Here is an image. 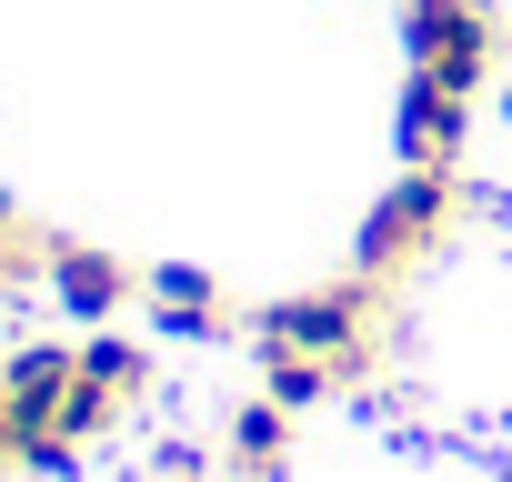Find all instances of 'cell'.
<instances>
[{"label": "cell", "mask_w": 512, "mask_h": 482, "mask_svg": "<svg viewBox=\"0 0 512 482\" xmlns=\"http://www.w3.org/2000/svg\"><path fill=\"white\" fill-rule=\"evenodd\" d=\"M452 231V171H402L392 191H382V211L362 221V252H352V272L362 282H402L422 252H432V241Z\"/></svg>", "instance_id": "cell-1"}, {"label": "cell", "mask_w": 512, "mask_h": 482, "mask_svg": "<svg viewBox=\"0 0 512 482\" xmlns=\"http://www.w3.org/2000/svg\"><path fill=\"white\" fill-rule=\"evenodd\" d=\"M402 41H412V71H422V81L482 91L502 21H492V0H402Z\"/></svg>", "instance_id": "cell-2"}, {"label": "cell", "mask_w": 512, "mask_h": 482, "mask_svg": "<svg viewBox=\"0 0 512 482\" xmlns=\"http://www.w3.org/2000/svg\"><path fill=\"white\" fill-rule=\"evenodd\" d=\"M81 382V352L71 342H21L11 362H0V402H11V422H21V442H41L51 432V412H61V392Z\"/></svg>", "instance_id": "cell-3"}, {"label": "cell", "mask_w": 512, "mask_h": 482, "mask_svg": "<svg viewBox=\"0 0 512 482\" xmlns=\"http://www.w3.org/2000/svg\"><path fill=\"white\" fill-rule=\"evenodd\" d=\"M462 131H472V91H442V81L412 71V91H402V161L412 171H442L462 151Z\"/></svg>", "instance_id": "cell-4"}, {"label": "cell", "mask_w": 512, "mask_h": 482, "mask_svg": "<svg viewBox=\"0 0 512 482\" xmlns=\"http://www.w3.org/2000/svg\"><path fill=\"white\" fill-rule=\"evenodd\" d=\"M51 292H61V312L111 322V312L131 302V272H121L111 252H91V241H51Z\"/></svg>", "instance_id": "cell-5"}, {"label": "cell", "mask_w": 512, "mask_h": 482, "mask_svg": "<svg viewBox=\"0 0 512 482\" xmlns=\"http://www.w3.org/2000/svg\"><path fill=\"white\" fill-rule=\"evenodd\" d=\"M282 442H292V412L262 392V402H241V412H231V442H221V462H231L241 482H272V472H282Z\"/></svg>", "instance_id": "cell-6"}, {"label": "cell", "mask_w": 512, "mask_h": 482, "mask_svg": "<svg viewBox=\"0 0 512 482\" xmlns=\"http://www.w3.org/2000/svg\"><path fill=\"white\" fill-rule=\"evenodd\" d=\"M151 302H161V322H171L181 342H201V332H221V282H211V272H191V262H171V272H151Z\"/></svg>", "instance_id": "cell-7"}, {"label": "cell", "mask_w": 512, "mask_h": 482, "mask_svg": "<svg viewBox=\"0 0 512 482\" xmlns=\"http://www.w3.org/2000/svg\"><path fill=\"white\" fill-rule=\"evenodd\" d=\"M262 392H272L282 412H312L322 392H342V372H332L322 352H282V342H262Z\"/></svg>", "instance_id": "cell-8"}, {"label": "cell", "mask_w": 512, "mask_h": 482, "mask_svg": "<svg viewBox=\"0 0 512 482\" xmlns=\"http://www.w3.org/2000/svg\"><path fill=\"white\" fill-rule=\"evenodd\" d=\"M81 372H91V382H111L121 402H131V392H151V362H141V342H91V352H81Z\"/></svg>", "instance_id": "cell-9"}, {"label": "cell", "mask_w": 512, "mask_h": 482, "mask_svg": "<svg viewBox=\"0 0 512 482\" xmlns=\"http://www.w3.org/2000/svg\"><path fill=\"white\" fill-rule=\"evenodd\" d=\"M31 272H51V241H31L21 221H0V292H21Z\"/></svg>", "instance_id": "cell-10"}, {"label": "cell", "mask_w": 512, "mask_h": 482, "mask_svg": "<svg viewBox=\"0 0 512 482\" xmlns=\"http://www.w3.org/2000/svg\"><path fill=\"white\" fill-rule=\"evenodd\" d=\"M0 462H21V422H11V402H0Z\"/></svg>", "instance_id": "cell-11"}, {"label": "cell", "mask_w": 512, "mask_h": 482, "mask_svg": "<svg viewBox=\"0 0 512 482\" xmlns=\"http://www.w3.org/2000/svg\"><path fill=\"white\" fill-rule=\"evenodd\" d=\"M0 221H21V211H11V191H0Z\"/></svg>", "instance_id": "cell-12"}]
</instances>
